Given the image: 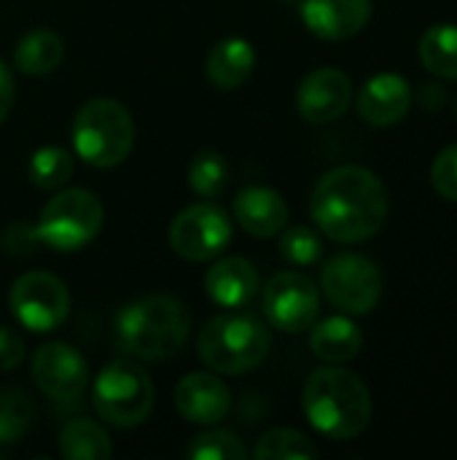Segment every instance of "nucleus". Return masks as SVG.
Wrapping results in <instances>:
<instances>
[{
  "instance_id": "nucleus-1",
  "label": "nucleus",
  "mask_w": 457,
  "mask_h": 460,
  "mask_svg": "<svg viewBox=\"0 0 457 460\" xmlns=\"http://www.w3.org/2000/svg\"><path fill=\"white\" fill-rule=\"evenodd\" d=\"M310 213L329 240L364 243L385 226L388 189L366 167H337L318 181Z\"/></svg>"
},
{
  "instance_id": "nucleus-2",
  "label": "nucleus",
  "mask_w": 457,
  "mask_h": 460,
  "mask_svg": "<svg viewBox=\"0 0 457 460\" xmlns=\"http://www.w3.org/2000/svg\"><path fill=\"white\" fill-rule=\"evenodd\" d=\"M191 334V315L172 296H143L124 305L113 318V342L119 353L135 361L159 364L178 356Z\"/></svg>"
},
{
  "instance_id": "nucleus-3",
  "label": "nucleus",
  "mask_w": 457,
  "mask_h": 460,
  "mask_svg": "<svg viewBox=\"0 0 457 460\" xmlns=\"http://www.w3.org/2000/svg\"><path fill=\"white\" fill-rule=\"evenodd\" d=\"M302 407L310 426L334 442L361 437L369 429L374 410L366 383L339 367H321L307 377Z\"/></svg>"
},
{
  "instance_id": "nucleus-4",
  "label": "nucleus",
  "mask_w": 457,
  "mask_h": 460,
  "mask_svg": "<svg viewBox=\"0 0 457 460\" xmlns=\"http://www.w3.org/2000/svg\"><path fill=\"white\" fill-rule=\"evenodd\" d=\"M272 334L261 318L242 310H229L207 321L199 332L197 350L199 358L215 375H248L253 372L269 353Z\"/></svg>"
},
{
  "instance_id": "nucleus-5",
  "label": "nucleus",
  "mask_w": 457,
  "mask_h": 460,
  "mask_svg": "<svg viewBox=\"0 0 457 460\" xmlns=\"http://www.w3.org/2000/svg\"><path fill=\"white\" fill-rule=\"evenodd\" d=\"M73 151L97 170L119 167L135 148L132 113L110 97H94L78 108L70 127Z\"/></svg>"
},
{
  "instance_id": "nucleus-6",
  "label": "nucleus",
  "mask_w": 457,
  "mask_h": 460,
  "mask_svg": "<svg viewBox=\"0 0 457 460\" xmlns=\"http://www.w3.org/2000/svg\"><path fill=\"white\" fill-rule=\"evenodd\" d=\"M154 383L135 358L105 364L92 385L94 412L116 429H135L145 423L154 410Z\"/></svg>"
},
{
  "instance_id": "nucleus-7",
  "label": "nucleus",
  "mask_w": 457,
  "mask_h": 460,
  "mask_svg": "<svg viewBox=\"0 0 457 460\" xmlns=\"http://www.w3.org/2000/svg\"><path fill=\"white\" fill-rule=\"evenodd\" d=\"M105 210L94 191L89 189H65L46 202L38 216V237L51 251L75 253L86 248L102 229Z\"/></svg>"
},
{
  "instance_id": "nucleus-8",
  "label": "nucleus",
  "mask_w": 457,
  "mask_h": 460,
  "mask_svg": "<svg viewBox=\"0 0 457 460\" xmlns=\"http://www.w3.org/2000/svg\"><path fill=\"white\" fill-rule=\"evenodd\" d=\"M326 299L347 315H369L382 299V275L377 264L361 253H339L321 270Z\"/></svg>"
},
{
  "instance_id": "nucleus-9",
  "label": "nucleus",
  "mask_w": 457,
  "mask_h": 460,
  "mask_svg": "<svg viewBox=\"0 0 457 460\" xmlns=\"http://www.w3.org/2000/svg\"><path fill=\"white\" fill-rule=\"evenodd\" d=\"M234 237L229 213L213 202H197L180 210L167 232L170 248L186 261L218 259Z\"/></svg>"
},
{
  "instance_id": "nucleus-10",
  "label": "nucleus",
  "mask_w": 457,
  "mask_h": 460,
  "mask_svg": "<svg viewBox=\"0 0 457 460\" xmlns=\"http://www.w3.org/2000/svg\"><path fill=\"white\" fill-rule=\"evenodd\" d=\"M8 307L19 326L32 334H46L67 321L70 291L51 272H24L8 291Z\"/></svg>"
},
{
  "instance_id": "nucleus-11",
  "label": "nucleus",
  "mask_w": 457,
  "mask_h": 460,
  "mask_svg": "<svg viewBox=\"0 0 457 460\" xmlns=\"http://www.w3.org/2000/svg\"><path fill=\"white\" fill-rule=\"evenodd\" d=\"M264 318L286 334L310 332V326L321 315V291L318 286L302 272H277L261 296Z\"/></svg>"
},
{
  "instance_id": "nucleus-12",
  "label": "nucleus",
  "mask_w": 457,
  "mask_h": 460,
  "mask_svg": "<svg viewBox=\"0 0 457 460\" xmlns=\"http://www.w3.org/2000/svg\"><path fill=\"white\" fill-rule=\"evenodd\" d=\"M30 372L38 391L51 402H75L89 385V364L67 342L40 345L32 356Z\"/></svg>"
},
{
  "instance_id": "nucleus-13",
  "label": "nucleus",
  "mask_w": 457,
  "mask_h": 460,
  "mask_svg": "<svg viewBox=\"0 0 457 460\" xmlns=\"http://www.w3.org/2000/svg\"><path fill=\"white\" fill-rule=\"evenodd\" d=\"M353 102V81L339 67L312 70L296 92V108L304 121L329 124L347 113Z\"/></svg>"
},
{
  "instance_id": "nucleus-14",
  "label": "nucleus",
  "mask_w": 457,
  "mask_h": 460,
  "mask_svg": "<svg viewBox=\"0 0 457 460\" xmlns=\"http://www.w3.org/2000/svg\"><path fill=\"white\" fill-rule=\"evenodd\" d=\"M175 410L189 423L215 426L229 415L232 394L218 375L191 372L175 385Z\"/></svg>"
},
{
  "instance_id": "nucleus-15",
  "label": "nucleus",
  "mask_w": 457,
  "mask_h": 460,
  "mask_svg": "<svg viewBox=\"0 0 457 460\" xmlns=\"http://www.w3.org/2000/svg\"><path fill=\"white\" fill-rule=\"evenodd\" d=\"M372 0H302L304 27L323 40H347L372 19Z\"/></svg>"
},
{
  "instance_id": "nucleus-16",
  "label": "nucleus",
  "mask_w": 457,
  "mask_h": 460,
  "mask_svg": "<svg viewBox=\"0 0 457 460\" xmlns=\"http://www.w3.org/2000/svg\"><path fill=\"white\" fill-rule=\"evenodd\" d=\"M412 108V86L396 73L372 75L358 92V116L372 127H393Z\"/></svg>"
},
{
  "instance_id": "nucleus-17",
  "label": "nucleus",
  "mask_w": 457,
  "mask_h": 460,
  "mask_svg": "<svg viewBox=\"0 0 457 460\" xmlns=\"http://www.w3.org/2000/svg\"><path fill=\"white\" fill-rule=\"evenodd\" d=\"M234 218L250 237L267 240L286 229L288 205L283 194L269 186H245L234 197Z\"/></svg>"
},
{
  "instance_id": "nucleus-18",
  "label": "nucleus",
  "mask_w": 457,
  "mask_h": 460,
  "mask_svg": "<svg viewBox=\"0 0 457 460\" xmlns=\"http://www.w3.org/2000/svg\"><path fill=\"white\" fill-rule=\"evenodd\" d=\"M259 270L240 256L218 259L205 275V291L213 305L224 310H240L259 294Z\"/></svg>"
},
{
  "instance_id": "nucleus-19",
  "label": "nucleus",
  "mask_w": 457,
  "mask_h": 460,
  "mask_svg": "<svg viewBox=\"0 0 457 460\" xmlns=\"http://www.w3.org/2000/svg\"><path fill=\"white\" fill-rule=\"evenodd\" d=\"M256 67V51L245 38H224L207 54L205 70L215 89L232 92L242 86Z\"/></svg>"
},
{
  "instance_id": "nucleus-20",
  "label": "nucleus",
  "mask_w": 457,
  "mask_h": 460,
  "mask_svg": "<svg viewBox=\"0 0 457 460\" xmlns=\"http://www.w3.org/2000/svg\"><path fill=\"white\" fill-rule=\"evenodd\" d=\"M310 329V350L329 364L353 361L364 348V334L347 315H331Z\"/></svg>"
},
{
  "instance_id": "nucleus-21",
  "label": "nucleus",
  "mask_w": 457,
  "mask_h": 460,
  "mask_svg": "<svg viewBox=\"0 0 457 460\" xmlns=\"http://www.w3.org/2000/svg\"><path fill=\"white\" fill-rule=\"evenodd\" d=\"M62 57H65L62 38L46 27H35V30L24 32L13 49L16 70L30 75V78H40V75L54 73L62 65Z\"/></svg>"
},
{
  "instance_id": "nucleus-22",
  "label": "nucleus",
  "mask_w": 457,
  "mask_h": 460,
  "mask_svg": "<svg viewBox=\"0 0 457 460\" xmlns=\"http://www.w3.org/2000/svg\"><path fill=\"white\" fill-rule=\"evenodd\" d=\"M59 456L67 460H108L113 456V445L100 423L73 418L59 431Z\"/></svg>"
},
{
  "instance_id": "nucleus-23",
  "label": "nucleus",
  "mask_w": 457,
  "mask_h": 460,
  "mask_svg": "<svg viewBox=\"0 0 457 460\" xmlns=\"http://www.w3.org/2000/svg\"><path fill=\"white\" fill-rule=\"evenodd\" d=\"M420 62L428 73L457 81V24H434L423 32Z\"/></svg>"
},
{
  "instance_id": "nucleus-24",
  "label": "nucleus",
  "mask_w": 457,
  "mask_h": 460,
  "mask_svg": "<svg viewBox=\"0 0 457 460\" xmlns=\"http://www.w3.org/2000/svg\"><path fill=\"white\" fill-rule=\"evenodd\" d=\"M70 175H73V154L67 148L46 146L30 156L27 178L32 181L35 189H43V191L62 189L70 181Z\"/></svg>"
},
{
  "instance_id": "nucleus-25",
  "label": "nucleus",
  "mask_w": 457,
  "mask_h": 460,
  "mask_svg": "<svg viewBox=\"0 0 457 460\" xmlns=\"http://www.w3.org/2000/svg\"><path fill=\"white\" fill-rule=\"evenodd\" d=\"M250 456L256 460H312L318 458V447L296 429H272L256 442Z\"/></svg>"
},
{
  "instance_id": "nucleus-26",
  "label": "nucleus",
  "mask_w": 457,
  "mask_h": 460,
  "mask_svg": "<svg viewBox=\"0 0 457 460\" xmlns=\"http://www.w3.org/2000/svg\"><path fill=\"white\" fill-rule=\"evenodd\" d=\"M35 404L19 388L0 391V445H16L32 429Z\"/></svg>"
},
{
  "instance_id": "nucleus-27",
  "label": "nucleus",
  "mask_w": 457,
  "mask_h": 460,
  "mask_svg": "<svg viewBox=\"0 0 457 460\" xmlns=\"http://www.w3.org/2000/svg\"><path fill=\"white\" fill-rule=\"evenodd\" d=\"M229 183V164L218 151H205L199 156H194V162L189 164V189L205 199H215L218 194H224Z\"/></svg>"
},
{
  "instance_id": "nucleus-28",
  "label": "nucleus",
  "mask_w": 457,
  "mask_h": 460,
  "mask_svg": "<svg viewBox=\"0 0 457 460\" xmlns=\"http://www.w3.org/2000/svg\"><path fill=\"white\" fill-rule=\"evenodd\" d=\"M250 456L242 445V439L234 431L213 429L199 434L189 445V458L194 460H245Z\"/></svg>"
},
{
  "instance_id": "nucleus-29",
  "label": "nucleus",
  "mask_w": 457,
  "mask_h": 460,
  "mask_svg": "<svg viewBox=\"0 0 457 460\" xmlns=\"http://www.w3.org/2000/svg\"><path fill=\"white\" fill-rule=\"evenodd\" d=\"M280 256L294 267H310L321 261L323 243L310 226H286L280 237Z\"/></svg>"
},
{
  "instance_id": "nucleus-30",
  "label": "nucleus",
  "mask_w": 457,
  "mask_h": 460,
  "mask_svg": "<svg viewBox=\"0 0 457 460\" xmlns=\"http://www.w3.org/2000/svg\"><path fill=\"white\" fill-rule=\"evenodd\" d=\"M431 183L439 197L457 202V146H450L436 154L431 167Z\"/></svg>"
},
{
  "instance_id": "nucleus-31",
  "label": "nucleus",
  "mask_w": 457,
  "mask_h": 460,
  "mask_svg": "<svg viewBox=\"0 0 457 460\" xmlns=\"http://www.w3.org/2000/svg\"><path fill=\"white\" fill-rule=\"evenodd\" d=\"M38 243H40L38 229L35 224L27 221H13L0 232V248L11 256H30L38 248Z\"/></svg>"
},
{
  "instance_id": "nucleus-32",
  "label": "nucleus",
  "mask_w": 457,
  "mask_h": 460,
  "mask_svg": "<svg viewBox=\"0 0 457 460\" xmlns=\"http://www.w3.org/2000/svg\"><path fill=\"white\" fill-rule=\"evenodd\" d=\"M24 361V340L19 332L0 326V372H11Z\"/></svg>"
},
{
  "instance_id": "nucleus-33",
  "label": "nucleus",
  "mask_w": 457,
  "mask_h": 460,
  "mask_svg": "<svg viewBox=\"0 0 457 460\" xmlns=\"http://www.w3.org/2000/svg\"><path fill=\"white\" fill-rule=\"evenodd\" d=\"M13 97H16L13 73H11L8 65L0 59V124L8 119V113H11V108H13Z\"/></svg>"
},
{
  "instance_id": "nucleus-34",
  "label": "nucleus",
  "mask_w": 457,
  "mask_h": 460,
  "mask_svg": "<svg viewBox=\"0 0 457 460\" xmlns=\"http://www.w3.org/2000/svg\"><path fill=\"white\" fill-rule=\"evenodd\" d=\"M280 3H299V0H280Z\"/></svg>"
}]
</instances>
